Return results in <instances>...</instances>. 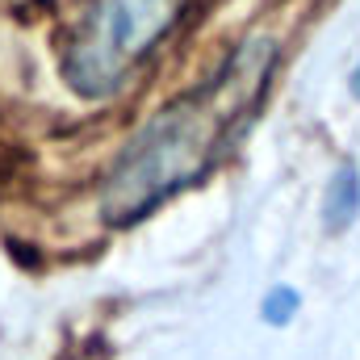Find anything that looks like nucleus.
<instances>
[{
    "mask_svg": "<svg viewBox=\"0 0 360 360\" xmlns=\"http://www.w3.org/2000/svg\"><path fill=\"white\" fill-rule=\"evenodd\" d=\"M264 76H269V55L243 46L218 76H210L172 109H164L109 172L105 218L130 222L151 205H160L168 193H176L180 184L201 176L205 164L226 143L231 126L252 109Z\"/></svg>",
    "mask_w": 360,
    "mask_h": 360,
    "instance_id": "nucleus-1",
    "label": "nucleus"
},
{
    "mask_svg": "<svg viewBox=\"0 0 360 360\" xmlns=\"http://www.w3.org/2000/svg\"><path fill=\"white\" fill-rule=\"evenodd\" d=\"M180 0H96L68 51V80L84 96H105L164 38Z\"/></svg>",
    "mask_w": 360,
    "mask_h": 360,
    "instance_id": "nucleus-2",
    "label": "nucleus"
},
{
    "mask_svg": "<svg viewBox=\"0 0 360 360\" xmlns=\"http://www.w3.org/2000/svg\"><path fill=\"white\" fill-rule=\"evenodd\" d=\"M360 214V172L356 164H344L331 184H327V197H323V222L327 231H348Z\"/></svg>",
    "mask_w": 360,
    "mask_h": 360,
    "instance_id": "nucleus-3",
    "label": "nucleus"
},
{
    "mask_svg": "<svg viewBox=\"0 0 360 360\" xmlns=\"http://www.w3.org/2000/svg\"><path fill=\"white\" fill-rule=\"evenodd\" d=\"M260 310H264V323H272V327H276V323H289V319L297 314V289H289V285H285V289H272Z\"/></svg>",
    "mask_w": 360,
    "mask_h": 360,
    "instance_id": "nucleus-4",
    "label": "nucleus"
},
{
    "mask_svg": "<svg viewBox=\"0 0 360 360\" xmlns=\"http://www.w3.org/2000/svg\"><path fill=\"white\" fill-rule=\"evenodd\" d=\"M352 92H356V101H360V63H356V72H352Z\"/></svg>",
    "mask_w": 360,
    "mask_h": 360,
    "instance_id": "nucleus-5",
    "label": "nucleus"
}]
</instances>
